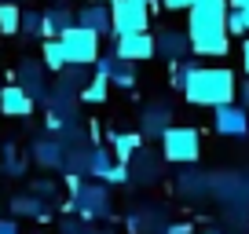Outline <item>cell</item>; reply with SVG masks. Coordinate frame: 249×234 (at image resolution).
I'll use <instances>...</instances> for the list:
<instances>
[{
    "label": "cell",
    "instance_id": "cell-6",
    "mask_svg": "<svg viewBox=\"0 0 249 234\" xmlns=\"http://www.w3.org/2000/svg\"><path fill=\"white\" fill-rule=\"evenodd\" d=\"M73 212L81 219H107L110 216V190L103 180L95 183H81L73 190Z\"/></svg>",
    "mask_w": 249,
    "mask_h": 234
},
{
    "label": "cell",
    "instance_id": "cell-28",
    "mask_svg": "<svg viewBox=\"0 0 249 234\" xmlns=\"http://www.w3.org/2000/svg\"><path fill=\"white\" fill-rule=\"evenodd\" d=\"M227 33H231V37H249L246 11H238V8H227Z\"/></svg>",
    "mask_w": 249,
    "mask_h": 234
},
{
    "label": "cell",
    "instance_id": "cell-5",
    "mask_svg": "<svg viewBox=\"0 0 249 234\" xmlns=\"http://www.w3.org/2000/svg\"><path fill=\"white\" fill-rule=\"evenodd\" d=\"M114 37L121 33H147L150 26V0H114Z\"/></svg>",
    "mask_w": 249,
    "mask_h": 234
},
{
    "label": "cell",
    "instance_id": "cell-3",
    "mask_svg": "<svg viewBox=\"0 0 249 234\" xmlns=\"http://www.w3.org/2000/svg\"><path fill=\"white\" fill-rule=\"evenodd\" d=\"M161 157L172 165H195L202 157V135L191 125H172L161 135Z\"/></svg>",
    "mask_w": 249,
    "mask_h": 234
},
{
    "label": "cell",
    "instance_id": "cell-39",
    "mask_svg": "<svg viewBox=\"0 0 249 234\" xmlns=\"http://www.w3.org/2000/svg\"><path fill=\"white\" fill-rule=\"evenodd\" d=\"M205 234H216V231H205Z\"/></svg>",
    "mask_w": 249,
    "mask_h": 234
},
{
    "label": "cell",
    "instance_id": "cell-26",
    "mask_svg": "<svg viewBox=\"0 0 249 234\" xmlns=\"http://www.w3.org/2000/svg\"><path fill=\"white\" fill-rule=\"evenodd\" d=\"M22 33L26 37H44V11L22 8Z\"/></svg>",
    "mask_w": 249,
    "mask_h": 234
},
{
    "label": "cell",
    "instance_id": "cell-4",
    "mask_svg": "<svg viewBox=\"0 0 249 234\" xmlns=\"http://www.w3.org/2000/svg\"><path fill=\"white\" fill-rule=\"evenodd\" d=\"M62 48H66V59H70L73 66H95L99 63V33L85 30V26H70V30H62Z\"/></svg>",
    "mask_w": 249,
    "mask_h": 234
},
{
    "label": "cell",
    "instance_id": "cell-15",
    "mask_svg": "<svg viewBox=\"0 0 249 234\" xmlns=\"http://www.w3.org/2000/svg\"><path fill=\"white\" fill-rule=\"evenodd\" d=\"M33 106H37V99H33L22 84H4L0 88V114L4 117H30Z\"/></svg>",
    "mask_w": 249,
    "mask_h": 234
},
{
    "label": "cell",
    "instance_id": "cell-13",
    "mask_svg": "<svg viewBox=\"0 0 249 234\" xmlns=\"http://www.w3.org/2000/svg\"><path fill=\"white\" fill-rule=\"evenodd\" d=\"M154 40H158V59L183 63V59L195 55V48H191V33H187V30H161Z\"/></svg>",
    "mask_w": 249,
    "mask_h": 234
},
{
    "label": "cell",
    "instance_id": "cell-20",
    "mask_svg": "<svg viewBox=\"0 0 249 234\" xmlns=\"http://www.w3.org/2000/svg\"><path fill=\"white\" fill-rule=\"evenodd\" d=\"M110 147H114V157L117 161H132L143 147V132H110Z\"/></svg>",
    "mask_w": 249,
    "mask_h": 234
},
{
    "label": "cell",
    "instance_id": "cell-21",
    "mask_svg": "<svg viewBox=\"0 0 249 234\" xmlns=\"http://www.w3.org/2000/svg\"><path fill=\"white\" fill-rule=\"evenodd\" d=\"M8 205H11V216H33V219H48V216H52V212L44 209V201H40L33 190H30V194H15Z\"/></svg>",
    "mask_w": 249,
    "mask_h": 234
},
{
    "label": "cell",
    "instance_id": "cell-16",
    "mask_svg": "<svg viewBox=\"0 0 249 234\" xmlns=\"http://www.w3.org/2000/svg\"><path fill=\"white\" fill-rule=\"evenodd\" d=\"M172 106L169 102H150L143 106V139H161L165 132L172 128Z\"/></svg>",
    "mask_w": 249,
    "mask_h": 234
},
{
    "label": "cell",
    "instance_id": "cell-7",
    "mask_svg": "<svg viewBox=\"0 0 249 234\" xmlns=\"http://www.w3.org/2000/svg\"><path fill=\"white\" fill-rule=\"evenodd\" d=\"M88 176H95V180H103V183H128L132 180V176H128V165L124 161H117L114 154H110V147H99V143H95V147H88Z\"/></svg>",
    "mask_w": 249,
    "mask_h": 234
},
{
    "label": "cell",
    "instance_id": "cell-12",
    "mask_svg": "<svg viewBox=\"0 0 249 234\" xmlns=\"http://www.w3.org/2000/svg\"><path fill=\"white\" fill-rule=\"evenodd\" d=\"M33 161L40 165V168H66V154H70V147L59 139V135H40V139H33Z\"/></svg>",
    "mask_w": 249,
    "mask_h": 234
},
{
    "label": "cell",
    "instance_id": "cell-8",
    "mask_svg": "<svg viewBox=\"0 0 249 234\" xmlns=\"http://www.w3.org/2000/svg\"><path fill=\"white\" fill-rule=\"evenodd\" d=\"M114 51L128 63H147V59H158V40L150 33H121L114 37Z\"/></svg>",
    "mask_w": 249,
    "mask_h": 234
},
{
    "label": "cell",
    "instance_id": "cell-32",
    "mask_svg": "<svg viewBox=\"0 0 249 234\" xmlns=\"http://www.w3.org/2000/svg\"><path fill=\"white\" fill-rule=\"evenodd\" d=\"M0 234H18V223H15V219H4V216H0Z\"/></svg>",
    "mask_w": 249,
    "mask_h": 234
},
{
    "label": "cell",
    "instance_id": "cell-23",
    "mask_svg": "<svg viewBox=\"0 0 249 234\" xmlns=\"http://www.w3.org/2000/svg\"><path fill=\"white\" fill-rule=\"evenodd\" d=\"M0 33H4V37L22 33V4H8V0H0Z\"/></svg>",
    "mask_w": 249,
    "mask_h": 234
},
{
    "label": "cell",
    "instance_id": "cell-36",
    "mask_svg": "<svg viewBox=\"0 0 249 234\" xmlns=\"http://www.w3.org/2000/svg\"><path fill=\"white\" fill-rule=\"evenodd\" d=\"M198 4H209V8H227V0H198Z\"/></svg>",
    "mask_w": 249,
    "mask_h": 234
},
{
    "label": "cell",
    "instance_id": "cell-9",
    "mask_svg": "<svg viewBox=\"0 0 249 234\" xmlns=\"http://www.w3.org/2000/svg\"><path fill=\"white\" fill-rule=\"evenodd\" d=\"M44 70H48V66L40 63V59H22V63L15 66V84H22L37 102H48V95H52V92H48Z\"/></svg>",
    "mask_w": 249,
    "mask_h": 234
},
{
    "label": "cell",
    "instance_id": "cell-24",
    "mask_svg": "<svg viewBox=\"0 0 249 234\" xmlns=\"http://www.w3.org/2000/svg\"><path fill=\"white\" fill-rule=\"evenodd\" d=\"M110 77H103V73H95L92 81H88L85 88H81V102H107V95H110Z\"/></svg>",
    "mask_w": 249,
    "mask_h": 234
},
{
    "label": "cell",
    "instance_id": "cell-35",
    "mask_svg": "<svg viewBox=\"0 0 249 234\" xmlns=\"http://www.w3.org/2000/svg\"><path fill=\"white\" fill-rule=\"evenodd\" d=\"M227 8H238V11H246V8H249V0H227Z\"/></svg>",
    "mask_w": 249,
    "mask_h": 234
},
{
    "label": "cell",
    "instance_id": "cell-22",
    "mask_svg": "<svg viewBox=\"0 0 249 234\" xmlns=\"http://www.w3.org/2000/svg\"><path fill=\"white\" fill-rule=\"evenodd\" d=\"M40 63H44L48 70H55V73H62L66 66H70V59H66V48H62L59 37H48V40H44V48H40Z\"/></svg>",
    "mask_w": 249,
    "mask_h": 234
},
{
    "label": "cell",
    "instance_id": "cell-30",
    "mask_svg": "<svg viewBox=\"0 0 249 234\" xmlns=\"http://www.w3.org/2000/svg\"><path fill=\"white\" fill-rule=\"evenodd\" d=\"M33 194L37 198H55V183L52 180H37L33 183Z\"/></svg>",
    "mask_w": 249,
    "mask_h": 234
},
{
    "label": "cell",
    "instance_id": "cell-25",
    "mask_svg": "<svg viewBox=\"0 0 249 234\" xmlns=\"http://www.w3.org/2000/svg\"><path fill=\"white\" fill-rule=\"evenodd\" d=\"M0 168L8 172V176H26V161L18 157L15 143H4V150H0Z\"/></svg>",
    "mask_w": 249,
    "mask_h": 234
},
{
    "label": "cell",
    "instance_id": "cell-31",
    "mask_svg": "<svg viewBox=\"0 0 249 234\" xmlns=\"http://www.w3.org/2000/svg\"><path fill=\"white\" fill-rule=\"evenodd\" d=\"M161 4H165L169 11H191V8L198 4V0H161Z\"/></svg>",
    "mask_w": 249,
    "mask_h": 234
},
{
    "label": "cell",
    "instance_id": "cell-2",
    "mask_svg": "<svg viewBox=\"0 0 249 234\" xmlns=\"http://www.w3.org/2000/svg\"><path fill=\"white\" fill-rule=\"evenodd\" d=\"M191 106H224V102L238 99V77L227 66H195L191 81L183 88Z\"/></svg>",
    "mask_w": 249,
    "mask_h": 234
},
{
    "label": "cell",
    "instance_id": "cell-10",
    "mask_svg": "<svg viewBox=\"0 0 249 234\" xmlns=\"http://www.w3.org/2000/svg\"><path fill=\"white\" fill-rule=\"evenodd\" d=\"M213 128H216L220 135L242 139V135H249V110L238 106V102H224V106H216V114H213Z\"/></svg>",
    "mask_w": 249,
    "mask_h": 234
},
{
    "label": "cell",
    "instance_id": "cell-18",
    "mask_svg": "<svg viewBox=\"0 0 249 234\" xmlns=\"http://www.w3.org/2000/svg\"><path fill=\"white\" fill-rule=\"evenodd\" d=\"M128 176H132L136 183H158V176H161V157L150 154L147 147H140V154L128 161Z\"/></svg>",
    "mask_w": 249,
    "mask_h": 234
},
{
    "label": "cell",
    "instance_id": "cell-29",
    "mask_svg": "<svg viewBox=\"0 0 249 234\" xmlns=\"http://www.w3.org/2000/svg\"><path fill=\"white\" fill-rule=\"evenodd\" d=\"M154 223H158V212H140V209H136L132 216H128V227H132L136 234H147Z\"/></svg>",
    "mask_w": 249,
    "mask_h": 234
},
{
    "label": "cell",
    "instance_id": "cell-11",
    "mask_svg": "<svg viewBox=\"0 0 249 234\" xmlns=\"http://www.w3.org/2000/svg\"><path fill=\"white\" fill-rule=\"evenodd\" d=\"M95 73L110 77V84H114V88H132V84H136V63L121 59L114 48H110L107 55H99V63H95Z\"/></svg>",
    "mask_w": 249,
    "mask_h": 234
},
{
    "label": "cell",
    "instance_id": "cell-19",
    "mask_svg": "<svg viewBox=\"0 0 249 234\" xmlns=\"http://www.w3.org/2000/svg\"><path fill=\"white\" fill-rule=\"evenodd\" d=\"M213 190V180L209 176H202V172H179L176 176V194L179 198H202V194H209Z\"/></svg>",
    "mask_w": 249,
    "mask_h": 234
},
{
    "label": "cell",
    "instance_id": "cell-27",
    "mask_svg": "<svg viewBox=\"0 0 249 234\" xmlns=\"http://www.w3.org/2000/svg\"><path fill=\"white\" fill-rule=\"evenodd\" d=\"M191 73H195V63H191V59H183V63H169V81H172V88H179V92L187 88Z\"/></svg>",
    "mask_w": 249,
    "mask_h": 234
},
{
    "label": "cell",
    "instance_id": "cell-17",
    "mask_svg": "<svg viewBox=\"0 0 249 234\" xmlns=\"http://www.w3.org/2000/svg\"><path fill=\"white\" fill-rule=\"evenodd\" d=\"M70 26H77V11L70 8V4H52V8H44V40L48 37H62V30H70Z\"/></svg>",
    "mask_w": 249,
    "mask_h": 234
},
{
    "label": "cell",
    "instance_id": "cell-37",
    "mask_svg": "<svg viewBox=\"0 0 249 234\" xmlns=\"http://www.w3.org/2000/svg\"><path fill=\"white\" fill-rule=\"evenodd\" d=\"M246 26H249V8H246Z\"/></svg>",
    "mask_w": 249,
    "mask_h": 234
},
{
    "label": "cell",
    "instance_id": "cell-14",
    "mask_svg": "<svg viewBox=\"0 0 249 234\" xmlns=\"http://www.w3.org/2000/svg\"><path fill=\"white\" fill-rule=\"evenodd\" d=\"M77 26L99 33V37H114V11H110V4L88 0L85 8H77Z\"/></svg>",
    "mask_w": 249,
    "mask_h": 234
},
{
    "label": "cell",
    "instance_id": "cell-34",
    "mask_svg": "<svg viewBox=\"0 0 249 234\" xmlns=\"http://www.w3.org/2000/svg\"><path fill=\"white\" fill-rule=\"evenodd\" d=\"M238 99L249 102V81H238Z\"/></svg>",
    "mask_w": 249,
    "mask_h": 234
},
{
    "label": "cell",
    "instance_id": "cell-38",
    "mask_svg": "<svg viewBox=\"0 0 249 234\" xmlns=\"http://www.w3.org/2000/svg\"><path fill=\"white\" fill-rule=\"evenodd\" d=\"M8 4H22V0H8Z\"/></svg>",
    "mask_w": 249,
    "mask_h": 234
},
{
    "label": "cell",
    "instance_id": "cell-33",
    "mask_svg": "<svg viewBox=\"0 0 249 234\" xmlns=\"http://www.w3.org/2000/svg\"><path fill=\"white\" fill-rule=\"evenodd\" d=\"M242 70L249 73V37H246V44H242Z\"/></svg>",
    "mask_w": 249,
    "mask_h": 234
},
{
    "label": "cell",
    "instance_id": "cell-1",
    "mask_svg": "<svg viewBox=\"0 0 249 234\" xmlns=\"http://www.w3.org/2000/svg\"><path fill=\"white\" fill-rule=\"evenodd\" d=\"M187 33H191V48L202 59H220L231 48V33H227V8H209V4H195L187 11Z\"/></svg>",
    "mask_w": 249,
    "mask_h": 234
}]
</instances>
